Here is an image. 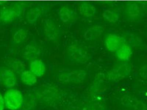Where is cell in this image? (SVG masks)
<instances>
[{"label": "cell", "mask_w": 147, "mask_h": 110, "mask_svg": "<svg viewBox=\"0 0 147 110\" xmlns=\"http://www.w3.org/2000/svg\"><path fill=\"white\" fill-rule=\"evenodd\" d=\"M67 56L72 62L84 64L90 60V56L88 51L82 46L77 44H73L68 47Z\"/></svg>", "instance_id": "6da1fadb"}, {"label": "cell", "mask_w": 147, "mask_h": 110, "mask_svg": "<svg viewBox=\"0 0 147 110\" xmlns=\"http://www.w3.org/2000/svg\"><path fill=\"white\" fill-rule=\"evenodd\" d=\"M4 99L5 106L8 109L17 110L20 108L23 103L22 93L16 89H10L5 93Z\"/></svg>", "instance_id": "7a4b0ae2"}, {"label": "cell", "mask_w": 147, "mask_h": 110, "mask_svg": "<svg viewBox=\"0 0 147 110\" xmlns=\"http://www.w3.org/2000/svg\"><path fill=\"white\" fill-rule=\"evenodd\" d=\"M131 72L130 66L126 64H118L107 73L109 80L118 82L129 75Z\"/></svg>", "instance_id": "3957f363"}, {"label": "cell", "mask_w": 147, "mask_h": 110, "mask_svg": "<svg viewBox=\"0 0 147 110\" xmlns=\"http://www.w3.org/2000/svg\"><path fill=\"white\" fill-rule=\"evenodd\" d=\"M87 75L86 72L82 69H78L64 72L60 74L59 78L61 82L79 83L84 82Z\"/></svg>", "instance_id": "277c9868"}, {"label": "cell", "mask_w": 147, "mask_h": 110, "mask_svg": "<svg viewBox=\"0 0 147 110\" xmlns=\"http://www.w3.org/2000/svg\"><path fill=\"white\" fill-rule=\"evenodd\" d=\"M44 34L49 41L57 42L60 38V31L57 25L53 19L50 18L44 21Z\"/></svg>", "instance_id": "5b68a950"}, {"label": "cell", "mask_w": 147, "mask_h": 110, "mask_svg": "<svg viewBox=\"0 0 147 110\" xmlns=\"http://www.w3.org/2000/svg\"><path fill=\"white\" fill-rule=\"evenodd\" d=\"M124 14L127 20L134 21L141 18L142 11L141 7L137 3H131L125 6Z\"/></svg>", "instance_id": "8992f818"}, {"label": "cell", "mask_w": 147, "mask_h": 110, "mask_svg": "<svg viewBox=\"0 0 147 110\" xmlns=\"http://www.w3.org/2000/svg\"><path fill=\"white\" fill-rule=\"evenodd\" d=\"M124 43V40L121 37L115 34L107 35L105 39V45L106 49L112 52H116Z\"/></svg>", "instance_id": "52a82bcc"}, {"label": "cell", "mask_w": 147, "mask_h": 110, "mask_svg": "<svg viewBox=\"0 0 147 110\" xmlns=\"http://www.w3.org/2000/svg\"><path fill=\"white\" fill-rule=\"evenodd\" d=\"M58 14L60 20L66 23H73L77 19V13L71 7L67 6L60 7Z\"/></svg>", "instance_id": "ba28073f"}, {"label": "cell", "mask_w": 147, "mask_h": 110, "mask_svg": "<svg viewBox=\"0 0 147 110\" xmlns=\"http://www.w3.org/2000/svg\"><path fill=\"white\" fill-rule=\"evenodd\" d=\"M48 10V7L45 6H38L31 8L26 14L28 22L31 24H35L38 19Z\"/></svg>", "instance_id": "9c48e42d"}, {"label": "cell", "mask_w": 147, "mask_h": 110, "mask_svg": "<svg viewBox=\"0 0 147 110\" xmlns=\"http://www.w3.org/2000/svg\"><path fill=\"white\" fill-rule=\"evenodd\" d=\"M0 80L6 88H11L16 85L17 77L12 70L10 69H4L0 72Z\"/></svg>", "instance_id": "30bf717a"}, {"label": "cell", "mask_w": 147, "mask_h": 110, "mask_svg": "<svg viewBox=\"0 0 147 110\" xmlns=\"http://www.w3.org/2000/svg\"><path fill=\"white\" fill-rule=\"evenodd\" d=\"M40 54V48L37 43L31 42L25 48L24 57L27 61H32L37 59Z\"/></svg>", "instance_id": "8fae6325"}, {"label": "cell", "mask_w": 147, "mask_h": 110, "mask_svg": "<svg viewBox=\"0 0 147 110\" xmlns=\"http://www.w3.org/2000/svg\"><path fill=\"white\" fill-rule=\"evenodd\" d=\"M122 105L136 110H145V104L136 97L131 95H125L121 98Z\"/></svg>", "instance_id": "7c38bea8"}, {"label": "cell", "mask_w": 147, "mask_h": 110, "mask_svg": "<svg viewBox=\"0 0 147 110\" xmlns=\"http://www.w3.org/2000/svg\"><path fill=\"white\" fill-rule=\"evenodd\" d=\"M104 28L100 25H96L89 28L84 34V38L85 40L92 41L96 40L103 34Z\"/></svg>", "instance_id": "4fadbf2b"}, {"label": "cell", "mask_w": 147, "mask_h": 110, "mask_svg": "<svg viewBox=\"0 0 147 110\" xmlns=\"http://www.w3.org/2000/svg\"><path fill=\"white\" fill-rule=\"evenodd\" d=\"M78 10L81 15L88 18L94 17L96 13L95 6L87 2L80 4L78 6Z\"/></svg>", "instance_id": "5bb4252c"}, {"label": "cell", "mask_w": 147, "mask_h": 110, "mask_svg": "<svg viewBox=\"0 0 147 110\" xmlns=\"http://www.w3.org/2000/svg\"><path fill=\"white\" fill-rule=\"evenodd\" d=\"M46 68L45 64L40 60H35L31 61L30 70L36 77H40L44 75Z\"/></svg>", "instance_id": "9a60e30c"}, {"label": "cell", "mask_w": 147, "mask_h": 110, "mask_svg": "<svg viewBox=\"0 0 147 110\" xmlns=\"http://www.w3.org/2000/svg\"><path fill=\"white\" fill-rule=\"evenodd\" d=\"M1 21L9 23L13 21L17 18L15 13L10 6L3 7L0 10Z\"/></svg>", "instance_id": "2e32d148"}, {"label": "cell", "mask_w": 147, "mask_h": 110, "mask_svg": "<svg viewBox=\"0 0 147 110\" xmlns=\"http://www.w3.org/2000/svg\"><path fill=\"white\" fill-rule=\"evenodd\" d=\"M115 53L117 57L122 61H127L129 60L132 53L130 46L125 43L122 44Z\"/></svg>", "instance_id": "e0dca14e"}, {"label": "cell", "mask_w": 147, "mask_h": 110, "mask_svg": "<svg viewBox=\"0 0 147 110\" xmlns=\"http://www.w3.org/2000/svg\"><path fill=\"white\" fill-rule=\"evenodd\" d=\"M36 76L30 70H24L21 74V79L23 83L28 86H32L36 83Z\"/></svg>", "instance_id": "ac0fdd59"}, {"label": "cell", "mask_w": 147, "mask_h": 110, "mask_svg": "<svg viewBox=\"0 0 147 110\" xmlns=\"http://www.w3.org/2000/svg\"><path fill=\"white\" fill-rule=\"evenodd\" d=\"M28 31L26 29L21 28L17 30L14 33L13 40L14 43L18 44L23 43L27 38Z\"/></svg>", "instance_id": "d6986e66"}, {"label": "cell", "mask_w": 147, "mask_h": 110, "mask_svg": "<svg viewBox=\"0 0 147 110\" xmlns=\"http://www.w3.org/2000/svg\"><path fill=\"white\" fill-rule=\"evenodd\" d=\"M104 19L110 23H116L119 20V15L117 12L111 9H107L102 13Z\"/></svg>", "instance_id": "ffe728a7"}, {"label": "cell", "mask_w": 147, "mask_h": 110, "mask_svg": "<svg viewBox=\"0 0 147 110\" xmlns=\"http://www.w3.org/2000/svg\"><path fill=\"white\" fill-rule=\"evenodd\" d=\"M9 64L10 67L14 71L17 72L22 73L24 71L25 68L24 63L19 60H13L9 62Z\"/></svg>", "instance_id": "44dd1931"}, {"label": "cell", "mask_w": 147, "mask_h": 110, "mask_svg": "<svg viewBox=\"0 0 147 110\" xmlns=\"http://www.w3.org/2000/svg\"><path fill=\"white\" fill-rule=\"evenodd\" d=\"M11 8L15 13L17 17L21 16L23 13L24 10V7L23 5L20 4L16 3L11 5L10 6Z\"/></svg>", "instance_id": "7402d4cb"}, {"label": "cell", "mask_w": 147, "mask_h": 110, "mask_svg": "<svg viewBox=\"0 0 147 110\" xmlns=\"http://www.w3.org/2000/svg\"><path fill=\"white\" fill-rule=\"evenodd\" d=\"M5 106L4 99L2 94L0 93V110H3Z\"/></svg>", "instance_id": "603a6c76"}, {"label": "cell", "mask_w": 147, "mask_h": 110, "mask_svg": "<svg viewBox=\"0 0 147 110\" xmlns=\"http://www.w3.org/2000/svg\"><path fill=\"white\" fill-rule=\"evenodd\" d=\"M6 3V2H4V1H0V5H2V4H5Z\"/></svg>", "instance_id": "cb8c5ba5"}, {"label": "cell", "mask_w": 147, "mask_h": 110, "mask_svg": "<svg viewBox=\"0 0 147 110\" xmlns=\"http://www.w3.org/2000/svg\"><path fill=\"white\" fill-rule=\"evenodd\" d=\"M1 21V17H0V22Z\"/></svg>", "instance_id": "d4e9b609"}]
</instances>
